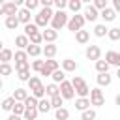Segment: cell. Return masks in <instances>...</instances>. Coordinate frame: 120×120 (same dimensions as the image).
<instances>
[{"label": "cell", "instance_id": "b9f144b4", "mask_svg": "<svg viewBox=\"0 0 120 120\" xmlns=\"http://www.w3.org/2000/svg\"><path fill=\"white\" fill-rule=\"evenodd\" d=\"M11 73H13V68L9 64H0V75L2 77H9Z\"/></svg>", "mask_w": 120, "mask_h": 120}, {"label": "cell", "instance_id": "7a4b0ae2", "mask_svg": "<svg viewBox=\"0 0 120 120\" xmlns=\"http://www.w3.org/2000/svg\"><path fill=\"white\" fill-rule=\"evenodd\" d=\"M71 84H73L75 94H77L79 98H88V94L92 92V88L86 84V81H84L82 77H79V75H75V77L71 79Z\"/></svg>", "mask_w": 120, "mask_h": 120}, {"label": "cell", "instance_id": "6da1fadb", "mask_svg": "<svg viewBox=\"0 0 120 120\" xmlns=\"http://www.w3.org/2000/svg\"><path fill=\"white\" fill-rule=\"evenodd\" d=\"M52 17H54V11L52 9H49V8H41L38 13H36V19H34V22L38 24V28H47V24H51V21H52Z\"/></svg>", "mask_w": 120, "mask_h": 120}, {"label": "cell", "instance_id": "ffe728a7", "mask_svg": "<svg viewBox=\"0 0 120 120\" xmlns=\"http://www.w3.org/2000/svg\"><path fill=\"white\" fill-rule=\"evenodd\" d=\"M26 52H28V56H32V58H38L39 54H43V47H41V45H34V43H30L28 49H26Z\"/></svg>", "mask_w": 120, "mask_h": 120}, {"label": "cell", "instance_id": "ac0fdd59", "mask_svg": "<svg viewBox=\"0 0 120 120\" xmlns=\"http://www.w3.org/2000/svg\"><path fill=\"white\" fill-rule=\"evenodd\" d=\"M99 17H101L105 22H111V21H114V19H116V11H114L112 8H107V9H103V11L99 13Z\"/></svg>", "mask_w": 120, "mask_h": 120}, {"label": "cell", "instance_id": "603a6c76", "mask_svg": "<svg viewBox=\"0 0 120 120\" xmlns=\"http://www.w3.org/2000/svg\"><path fill=\"white\" fill-rule=\"evenodd\" d=\"M62 69L71 73V71H75V69H77V62H75L73 58H64V60H62Z\"/></svg>", "mask_w": 120, "mask_h": 120}, {"label": "cell", "instance_id": "f35d334b", "mask_svg": "<svg viewBox=\"0 0 120 120\" xmlns=\"http://www.w3.org/2000/svg\"><path fill=\"white\" fill-rule=\"evenodd\" d=\"M30 43H34V45H41V43H43V32H36V34H32V36H30Z\"/></svg>", "mask_w": 120, "mask_h": 120}, {"label": "cell", "instance_id": "3957f363", "mask_svg": "<svg viewBox=\"0 0 120 120\" xmlns=\"http://www.w3.org/2000/svg\"><path fill=\"white\" fill-rule=\"evenodd\" d=\"M68 22H69V19H68V13L66 11H54V17L51 21V28L58 32L60 28L68 26Z\"/></svg>", "mask_w": 120, "mask_h": 120}, {"label": "cell", "instance_id": "e0dca14e", "mask_svg": "<svg viewBox=\"0 0 120 120\" xmlns=\"http://www.w3.org/2000/svg\"><path fill=\"white\" fill-rule=\"evenodd\" d=\"M75 41L81 43V45H86V43L90 41V32H88V30H79V32L75 34Z\"/></svg>", "mask_w": 120, "mask_h": 120}, {"label": "cell", "instance_id": "60d3db41", "mask_svg": "<svg viewBox=\"0 0 120 120\" xmlns=\"http://www.w3.org/2000/svg\"><path fill=\"white\" fill-rule=\"evenodd\" d=\"M43 68H45V60H34V62L30 64V69H34V71H38V73H41Z\"/></svg>", "mask_w": 120, "mask_h": 120}, {"label": "cell", "instance_id": "4316f807", "mask_svg": "<svg viewBox=\"0 0 120 120\" xmlns=\"http://www.w3.org/2000/svg\"><path fill=\"white\" fill-rule=\"evenodd\" d=\"M4 24H6V28H8V30H15V28L21 24V21H19V17H17V15H15V17H6Z\"/></svg>", "mask_w": 120, "mask_h": 120}, {"label": "cell", "instance_id": "681fc988", "mask_svg": "<svg viewBox=\"0 0 120 120\" xmlns=\"http://www.w3.org/2000/svg\"><path fill=\"white\" fill-rule=\"evenodd\" d=\"M39 4H41V8H49L51 9V6H54V0H39Z\"/></svg>", "mask_w": 120, "mask_h": 120}, {"label": "cell", "instance_id": "7dc6e473", "mask_svg": "<svg viewBox=\"0 0 120 120\" xmlns=\"http://www.w3.org/2000/svg\"><path fill=\"white\" fill-rule=\"evenodd\" d=\"M17 77H19V81H30L32 79V75H30V69H22V71H19L17 73Z\"/></svg>", "mask_w": 120, "mask_h": 120}, {"label": "cell", "instance_id": "ee69618b", "mask_svg": "<svg viewBox=\"0 0 120 120\" xmlns=\"http://www.w3.org/2000/svg\"><path fill=\"white\" fill-rule=\"evenodd\" d=\"M107 38H109L111 41H118V39H120V28H118V26L111 28V30H109V36H107Z\"/></svg>", "mask_w": 120, "mask_h": 120}, {"label": "cell", "instance_id": "4fadbf2b", "mask_svg": "<svg viewBox=\"0 0 120 120\" xmlns=\"http://www.w3.org/2000/svg\"><path fill=\"white\" fill-rule=\"evenodd\" d=\"M41 32H43V41H45V43H54L56 38H58V32L52 30V28H45V30H41Z\"/></svg>", "mask_w": 120, "mask_h": 120}, {"label": "cell", "instance_id": "ba28073f", "mask_svg": "<svg viewBox=\"0 0 120 120\" xmlns=\"http://www.w3.org/2000/svg\"><path fill=\"white\" fill-rule=\"evenodd\" d=\"M84 56L88 60H94V62L101 60V49H99V45H88L86 51H84Z\"/></svg>", "mask_w": 120, "mask_h": 120}, {"label": "cell", "instance_id": "cb8c5ba5", "mask_svg": "<svg viewBox=\"0 0 120 120\" xmlns=\"http://www.w3.org/2000/svg\"><path fill=\"white\" fill-rule=\"evenodd\" d=\"M56 96H60V84H54V82L47 84V98L52 99V98H56Z\"/></svg>", "mask_w": 120, "mask_h": 120}, {"label": "cell", "instance_id": "f6af8a7d", "mask_svg": "<svg viewBox=\"0 0 120 120\" xmlns=\"http://www.w3.org/2000/svg\"><path fill=\"white\" fill-rule=\"evenodd\" d=\"M38 6H41V4H39V0H24V8H26L28 11H34Z\"/></svg>", "mask_w": 120, "mask_h": 120}, {"label": "cell", "instance_id": "8fae6325", "mask_svg": "<svg viewBox=\"0 0 120 120\" xmlns=\"http://www.w3.org/2000/svg\"><path fill=\"white\" fill-rule=\"evenodd\" d=\"M15 45H17V49H19V51H26V49H28V45H30V38H28V36H24V34H19V36L15 38Z\"/></svg>", "mask_w": 120, "mask_h": 120}, {"label": "cell", "instance_id": "8d00e7d4", "mask_svg": "<svg viewBox=\"0 0 120 120\" xmlns=\"http://www.w3.org/2000/svg\"><path fill=\"white\" fill-rule=\"evenodd\" d=\"M36 32H39V28H38V24L36 22H30V24H26L24 26V36H32V34H36Z\"/></svg>", "mask_w": 120, "mask_h": 120}, {"label": "cell", "instance_id": "ab89813d", "mask_svg": "<svg viewBox=\"0 0 120 120\" xmlns=\"http://www.w3.org/2000/svg\"><path fill=\"white\" fill-rule=\"evenodd\" d=\"M28 52L26 51H15V62H28Z\"/></svg>", "mask_w": 120, "mask_h": 120}, {"label": "cell", "instance_id": "44dd1931", "mask_svg": "<svg viewBox=\"0 0 120 120\" xmlns=\"http://www.w3.org/2000/svg\"><path fill=\"white\" fill-rule=\"evenodd\" d=\"M11 58H15L13 51H11V49H8V47H4V49L0 51V62H2V64H9V60H11Z\"/></svg>", "mask_w": 120, "mask_h": 120}, {"label": "cell", "instance_id": "5bb4252c", "mask_svg": "<svg viewBox=\"0 0 120 120\" xmlns=\"http://www.w3.org/2000/svg\"><path fill=\"white\" fill-rule=\"evenodd\" d=\"M58 52V47L54 45V43H45V47H43V56L49 60V58H54V54Z\"/></svg>", "mask_w": 120, "mask_h": 120}, {"label": "cell", "instance_id": "4dcf8cb0", "mask_svg": "<svg viewBox=\"0 0 120 120\" xmlns=\"http://www.w3.org/2000/svg\"><path fill=\"white\" fill-rule=\"evenodd\" d=\"M38 105H39V99L34 98V96H28L26 101H24V107L26 109H38Z\"/></svg>", "mask_w": 120, "mask_h": 120}, {"label": "cell", "instance_id": "9a60e30c", "mask_svg": "<svg viewBox=\"0 0 120 120\" xmlns=\"http://www.w3.org/2000/svg\"><path fill=\"white\" fill-rule=\"evenodd\" d=\"M96 82H98V86H109L112 82V77L109 73H98L96 75Z\"/></svg>", "mask_w": 120, "mask_h": 120}, {"label": "cell", "instance_id": "7402d4cb", "mask_svg": "<svg viewBox=\"0 0 120 120\" xmlns=\"http://www.w3.org/2000/svg\"><path fill=\"white\" fill-rule=\"evenodd\" d=\"M109 30H111V28H107L105 22H103V24H96V26H94V36H96V38H105V36H109Z\"/></svg>", "mask_w": 120, "mask_h": 120}, {"label": "cell", "instance_id": "30bf717a", "mask_svg": "<svg viewBox=\"0 0 120 120\" xmlns=\"http://www.w3.org/2000/svg\"><path fill=\"white\" fill-rule=\"evenodd\" d=\"M105 62H107L109 66L120 68V52H116V51H107V52H105Z\"/></svg>", "mask_w": 120, "mask_h": 120}, {"label": "cell", "instance_id": "f1b7e54d", "mask_svg": "<svg viewBox=\"0 0 120 120\" xmlns=\"http://www.w3.org/2000/svg\"><path fill=\"white\" fill-rule=\"evenodd\" d=\"M15 98L13 96H9V98H6L4 101H2V111H13V107H15Z\"/></svg>", "mask_w": 120, "mask_h": 120}, {"label": "cell", "instance_id": "5b68a950", "mask_svg": "<svg viewBox=\"0 0 120 120\" xmlns=\"http://www.w3.org/2000/svg\"><path fill=\"white\" fill-rule=\"evenodd\" d=\"M0 13L6 15V17H15V15L19 13V6H17L15 2H2V6H0Z\"/></svg>", "mask_w": 120, "mask_h": 120}, {"label": "cell", "instance_id": "816d5d0a", "mask_svg": "<svg viewBox=\"0 0 120 120\" xmlns=\"http://www.w3.org/2000/svg\"><path fill=\"white\" fill-rule=\"evenodd\" d=\"M112 9L116 13H120V0H112Z\"/></svg>", "mask_w": 120, "mask_h": 120}, {"label": "cell", "instance_id": "d590c367", "mask_svg": "<svg viewBox=\"0 0 120 120\" xmlns=\"http://www.w3.org/2000/svg\"><path fill=\"white\" fill-rule=\"evenodd\" d=\"M96 116H98L96 109H88V111L81 112V120H96Z\"/></svg>", "mask_w": 120, "mask_h": 120}, {"label": "cell", "instance_id": "836d02e7", "mask_svg": "<svg viewBox=\"0 0 120 120\" xmlns=\"http://www.w3.org/2000/svg\"><path fill=\"white\" fill-rule=\"evenodd\" d=\"M41 84H43V82H41V79H39V77H36V75H32V79L28 81V88H30L32 92H34L36 88H39Z\"/></svg>", "mask_w": 120, "mask_h": 120}, {"label": "cell", "instance_id": "c3c4849f", "mask_svg": "<svg viewBox=\"0 0 120 120\" xmlns=\"http://www.w3.org/2000/svg\"><path fill=\"white\" fill-rule=\"evenodd\" d=\"M54 6L58 8V11H64V9L68 8V2H66V0H54Z\"/></svg>", "mask_w": 120, "mask_h": 120}, {"label": "cell", "instance_id": "11a10c76", "mask_svg": "<svg viewBox=\"0 0 120 120\" xmlns=\"http://www.w3.org/2000/svg\"><path fill=\"white\" fill-rule=\"evenodd\" d=\"M116 77H118V79H120V68H118V69H116Z\"/></svg>", "mask_w": 120, "mask_h": 120}, {"label": "cell", "instance_id": "52a82bcc", "mask_svg": "<svg viewBox=\"0 0 120 120\" xmlns=\"http://www.w3.org/2000/svg\"><path fill=\"white\" fill-rule=\"evenodd\" d=\"M90 101H92L94 107L105 105V96H103V92H101L99 86H98V88H92V92H90Z\"/></svg>", "mask_w": 120, "mask_h": 120}, {"label": "cell", "instance_id": "f546056e", "mask_svg": "<svg viewBox=\"0 0 120 120\" xmlns=\"http://www.w3.org/2000/svg\"><path fill=\"white\" fill-rule=\"evenodd\" d=\"M109 68H111V66H109L105 60H98V62H96V71H98V73H109Z\"/></svg>", "mask_w": 120, "mask_h": 120}, {"label": "cell", "instance_id": "2e32d148", "mask_svg": "<svg viewBox=\"0 0 120 120\" xmlns=\"http://www.w3.org/2000/svg\"><path fill=\"white\" fill-rule=\"evenodd\" d=\"M68 9H69L73 15H77L81 9H84V4H82L81 0H69V2H68Z\"/></svg>", "mask_w": 120, "mask_h": 120}, {"label": "cell", "instance_id": "484cf974", "mask_svg": "<svg viewBox=\"0 0 120 120\" xmlns=\"http://www.w3.org/2000/svg\"><path fill=\"white\" fill-rule=\"evenodd\" d=\"M52 109V105H51V99H47V98H43V99H39V105H38V111L41 112V114H47L49 111Z\"/></svg>", "mask_w": 120, "mask_h": 120}, {"label": "cell", "instance_id": "d4e9b609", "mask_svg": "<svg viewBox=\"0 0 120 120\" xmlns=\"http://www.w3.org/2000/svg\"><path fill=\"white\" fill-rule=\"evenodd\" d=\"M13 98H15V101H19V103H24V101H26V98H28V92H26V88H15V92H13Z\"/></svg>", "mask_w": 120, "mask_h": 120}, {"label": "cell", "instance_id": "7bdbcfd3", "mask_svg": "<svg viewBox=\"0 0 120 120\" xmlns=\"http://www.w3.org/2000/svg\"><path fill=\"white\" fill-rule=\"evenodd\" d=\"M38 114H39V111L38 109H26V112H24V120H36L38 118Z\"/></svg>", "mask_w": 120, "mask_h": 120}, {"label": "cell", "instance_id": "83f0119b", "mask_svg": "<svg viewBox=\"0 0 120 120\" xmlns=\"http://www.w3.org/2000/svg\"><path fill=\"white\" fill-rule=\"evenodd\" d=\"M51 79H52V82H54V84H62V82L66 81V71H64V69H58V71H54V73H52V77H51Z\"/></svg>", "mask_w": 120, "mask_h": 120}, {"label": "cell", "instance_id": "d6986e66", "mask_svg": "<svg viewBox=\"0 0 120 120\" xmlns=\"http://www.w3.org/2000/svg\"><path fill=\"white\" fill-rule=\"evenodd\" d=\"M17 17H19V21H21V22L26 26V24H30V17H32V11H28L26 8H22V9H19Z\"/></svg>", "mask_w": 120, "mask_h": 120}, {"label": "cell", "instance_id": "1f68e13d", "mask_svg": "<svg viewBox=\"0 0 120 120\" xmlns=\"http://www.w3.org/2000/svg\"><path fill=\"white\" fill-rule=\"evenodd\" d=\"M54 118H56V120H68V118H69V111H68L66 107H62V109L54 111Z\"/></svg>", "mask_w": 120, "mask_h": 120}, {"label": "cell", "instance_id": "e575fe53", "mask_svg": "<svg viewBox=\"0 0 120 120\" xmlns=\"http://www.w3.org/2000/svg\"><path fill=\"white\" fill-rule=\"evenodd\" d=\"M24 112H26V107H24V103H15V107H13V111H11V114H17V116H24Z\"/></svg>", "mask_w": 120, "mask_h": 120}, {"label": "cell", "instance_id": "74e56055", "mask_svg": "<svg viewBox=\"0 0 120 120\" xmlns=\"http://www.w3.org/2000/svg\"><path fill=\"white\" fill-rule=\"evenodd\" d=\"M51 105H52V109H54V111L62 109V107H64V98H62V96H56V98H52V99H51Z\"/></svg>", "mask_w": 120, "mask_h": 120}, {"label": "cell", "instance_id": "277c9868", "mask_svg": "<svg viewBox=\"0 0 120 120\" xmlns=\"http://www.w3.org/2000/svg\"><path fill=\"white\" fill-rule=\"evenodd\" d=\"M84 22H86L84 15H81V13H77V15H71V19H69V22H68V30H69V32H75V34H77L79 30H82Z\"/></svg>", "mask_w": 120, "mask_h": 120}, {"label": "cell", "instance_id": "f907efd6", "mask_svg": "<svg viewBox=\"0 0 120 120\" xmlns=\"http://www.w3.org/2000/svg\"><path fill=\"white\" fill-rule=\"evenodd\" d=\"M39 75H43V77H52V71H51V69H47V68H43Z\"/></svg>", "mask_w": 120, "mask_h": 120}, {"label": "cell", "instance_id": "8992f818", "mask_svg": "<svg viewBox=\"0 0 120 120\" xmlns=\"http://www.w3.org/2000/svg\"><path fill=\"white\" fill-rule=\"evenodd\" d=\"M60 96H62L64 99H73V98H75V88H73L71 81H64V82L60 84Z\"/></svg>", "mask_w": 120, "mask_h": 120}, {"label": "cell", "instance_id": "9c48e42d", "mask_svg": "<svg viewBox=\"0 0 120 120\" xmlns=\"http://www.w3.org/2000/svg\"><path fill=\"white\" fill-rule=\"evenodd\" d=\"M82 15H84V19H86V21H90V22H96V21H98V17H99V11L94 8V4H88V6H84V9H82Z\"/></svg>", "mask_w": 120, "mask_h": 120}, {"label": "cell", "instance_id": "d6a6232c", "mask_svg": "<svg viewBox=\"0 0 120 120\" xmlns=\"http://www.w3.org/2000/svg\"><path fill=\"white\" fill-rule=\"evenodd\" d=\"M45 68H47V69H51V71L54 73V71H58V69H60V64H58L54 58H49V60H45Z\"/></svg>", "mask_w": 120, "mask_h": 120}, {"label": "cell", "instance_id": "7c38bea8", "mask_svg": "<svg viewBox=\"0 0 120 120\" xmlns=\"http://www.w3.org/2000/svg\"><path fill=\"white\" fill-rule=\"evenodd\" d=\"M90 105H92L90 98H77V99H75V109H77V111H81V112L88 111V109H90Z\"/></svg>", "mask_w": 120, "mask_h": 120}, {"label": "cell", "instance_id": "f5cc1de1", "mask_svg": "<svg viewBox=\"0 0 120 120\" xmlns=\"http://www.w3.org/2000/svg\"><path fill=\"white\" fill-rule=\"evenodd\" d=\"M8 120H22V116H17V114H9Z\"/></svg>", "mask_w": 120, "mask_h": 120}, {"label": "cell", "instance_id": "bcb514c9", "mask_svg": "<svg viewBox=\"0 0 120 120\" xmlns=\"http://www.w3.org/2000/svg\"><path fill=\"white\" fill-rule=\"evenodd\" d=\"M94 8L101 13V11H103V9H107L109 6H107V0H94Z\"/></svg>", "mask_w": 120, "mask_h": 120}, {"label": "cell", "instance_id": "db71d44e", "mask_svg": "<svg viewBox=\"0 0 120 120\" xmlns=\"http://www.w3.org/2000/svg\"><path fill=\"white\" fill-rule=\"evenodd\" d=\"M114 103L120 107V94H116V98H114Z\"/></svg>", "mask_w": 120, "mask_h": 120}]
</instances>
